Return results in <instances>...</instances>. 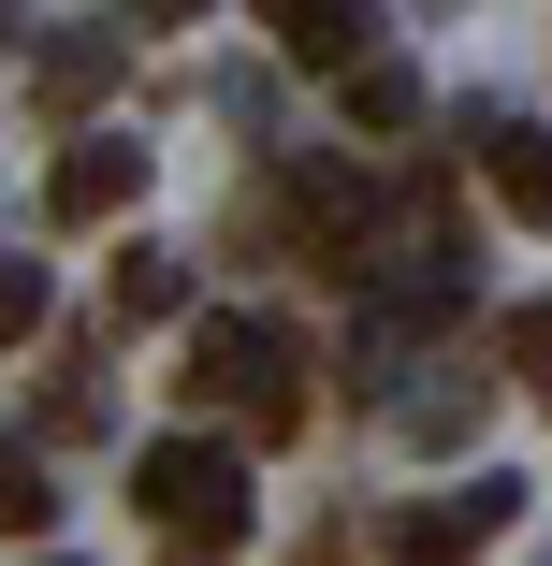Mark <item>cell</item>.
<instances>
[{"instance_id":"6da1fadb","label":"cell","mask_w":552,"mask_h":566,"mask_svg":"<svg viewBox=\"0 0 552 566\" xmlns=\"http://www.w3.org/2000/svg\"><path fill=\"white\" fill-rule=\"evenodd\" d=\"M132 509L175 537V566H204V552L248 537V465H233L218 436H160L146 465H132Z\"/></svg>"},{"instance_id":"3957f363","label":"cell","mask_w":552,"mask_h":566,"mask_svg":"<svg viewBox=\"0 0 552 566\" xmlns=\"http://www.w3.org/2000/svg\"><path fill=\"white\" fill-rule=\"evenodd\" d=\"M262 30L291 73H364L378 59V0H262Z\"/></svg>"},{"instance_id":"52a82bcc","label":"cell","mask_w":552,"mask_h":566,"mask_svg":"<svg viewBox=\"0 0 552 566\" xmlns=\"http://www.w3.org/2000/svg\"><path fill=\"white\" fill-rule=\"evenodd\" d=\"M44 523H59V494H44V465H30L15 436H0V537H44Z\"/></svg>"},{"instance_id":"277c9868","label":"cell","mask_w":552,"mask_h":566,"mask_svg":"<svg viewBox=\"0 0 552 566\" xmlns=\"http://www.w3.org/2000/svg\"><path fill=\"white\" fill-rule=\"evenodd\" d=\"M117 203H146V146H117V132H87V146L44 175V218H73V233H87V218H117Z\"/></svg>"},{"instance_id":"8992f818","label":"cell","mask_w":552,"mask_h":566,"mask_svg":"<svg viewBox=\"0 0 552 566\" xmlns=\"http://www.w3.org/2000/svg\"><path fill=\"white\" fill-rule=\"evenodd\" d=\"M175 305H189V262L132 248V262H117V319H175Z\"/></svg>"},{"instance_id":"8fae6325","label":"cell","mask_w":552,"mask_h":566,"mask_svg":"<svg viewBox=\"0 0 552 566\" xmlns=\"http://www.w3.org/2000/svg\"><path fill=\"white\" fill-rule=\"evenodd\" d=\"M102 73H117V44H59V59H44V102H87Z\"/></svg>"},{"instance_id":"5b68a950","label":"cell","mask_w":552,"mask_h":566,"mask_svg":"<svg viewBox=\"0 0 552 566\" xmlns=\"http://www.w3.org/2000/svg\"><path fill=\"white\" fill-rule=\"evenodd\" d=\"M494 523H509V480H480V494H436V509H407V523H393V566H466Z\"/></svg>"},{"instance_id":"ba28073f","label":"cell","mask_w":552,"mask_h":566,"mask_svg":"<svg viewBox=\"0 0 552 566\" xmlns=\"http://www.w3.org/2000/svg\"><path fill=\"white\" fill-rule=\"evenodd\" d=\"M494 189H509L523 218H552V146H538V132H494Z\"/></svg>"},{"instance_id":"9c48e42d","label":"cell","mask_w":552,"mask_h":566,"mask_svg":"<svg viewBox=\"0 0 552 566\" xmlns=\"http://www.w3.org/2000/svg\"><path fill=\"white\" fill-rule=\"evenodd\" d=\"M350 117H364V132H407V117H421V87H407L393 59H364V73H350Z\"/></svg>"},{"instance_id":"7c38bea8","label":"cell","mask_w":552,"mask_h":566,"mask_svg":"<svg viewBox=\"0 0 552 566\" xmlns=\"http://www.w3.org/2000/svg\"><path fill=\"white\" fill-rule=\"evenodd\" d=\"M30 319H44V276H30V262H0V349H15Z\"/></svg>"},{"instance_id":"30bf717a","label":"cell","mask_w":552,"mask_h":566,"mask_svg":"<svg viewBox=\"0 0 552 566\" xmlns=\"http://www.w3.org/2000/svg\"><path fill=\"white\" fill-rule=\"evenodd\" d=\"M509 378H523V392H552V305H523V319H509Z\"/></svg>"},{"instance_id":"7a4b0ae2","label":"cell","mask_w":552,"mask_h":566,"mask_svg":"<svg viewBox=\"0 0 552 566\" xmlns=\"http://www.w3.org/2000/svg\"><path fill=\"white\" fill-rule=\"evenodd\" d=\"M175 392H189V407H248L262 436H291V421H305V392H291V334H277V319H204Z\"/></svg>"}]
</instances>
